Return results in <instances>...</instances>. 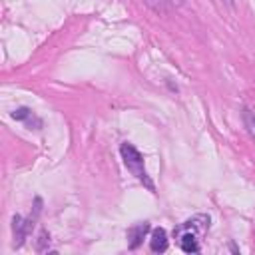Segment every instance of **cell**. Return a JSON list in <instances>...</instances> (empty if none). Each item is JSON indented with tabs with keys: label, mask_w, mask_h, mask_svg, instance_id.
<instances>
[{
	"label": "cell",
	"mask_w": 255,
	"mask_h": 255,
	"mask_svg": "<svg viewBox=\"0 0 255 255\" xmlns=\"http://www.w3.org/2000/svg\"><path fill=\"white\" fill-rule=\"evenodd\" d=\"M211 217L205 213H197L183 223H179L173 229V237L177 239V245L183 253H199L201 251V237L209 231Z\"/></svg>",
	"instance_id": "obj_1"
},
{
	"label": "cell",
	"mask_w": 255,
	"mask_h": 255,
	"mask_svg": "<svg viewBox=\"0 0 255 255\" xmlns=\"http://www.w3.org/2000/svg\"><path fill=\"white\" fill-rule=\"evenodd\" d=\"M120 153H122V159H124L126 167H128V169L137 177V181H141L149 191H153L155 187H153V181L149 179V175H147V171H145L143 155L139 153V149H137L135 145H131V143L124 141V143L120 145Z\"/></svg>",
	"instance_id": "obj_2"
},
{
	"label": "cell",
	"mask_w": 255,
	"mask_h": 255,
	"mask_svg": "<svg viewBox=\"0 0 255 255\" xmlns=\"http://www.w3.org/2000/svg\"><path fill=\"white\" fill-rule=\"evenodd\" d=\"M34 227V219H24L22 215L12 217V237H14V247H22L26 237L30 235Z\"/></svg>",
	"instance_id": "obj_3"
},
{
	"label": "cell",
	"mask_w": 255,
	"mask_h": 255,
	"mask_svg": "<svg viewBox=\"0 0 255 255\" xmlns=\"http://www.w3.org/2000/svg\"><path fill=\"white\" fill-rule=\"evenodd\" d=\"M12 118H14L16 122H24V124L28 126V129H40V128H42V120L36 118L34 112H32L30 108H26V106L14 110V112H12Z\"/></svg>",
	"instance_id": "obj_4"
},
{
	"label": "cell",
	"mask_w": 255,
	"mask_h": 255,
	"mask_svg": "<svg viewBox=\"0 0 255 255\" xmlns=\"http://www.w3.org/2000/svg\"><path fill=\"white\" fill-rule=\"evenodd\" d=\"M149 223L147 221H143V223H135L133 227H129L128 229V239H129V249H137L141 243H143V239H145V235L149 233Z\"/></svg>",
	"instance_id": "obj_5"
},
{
	"label": "cell",
	"mask_w": 255,
	"mask_h": 255,
	"mask_svg": "<svg viewBox=\"0 0 255 255\" xmlns=\"http://www.w3.org/2000/svg\"><path fill=\"white\" fill-rule=\"evenodd\" d=\"M167 233H165V229H161V227H155V229H151V237H149V249L153 251V253H163L165 249H167Z\"/></svg>",
	"instance_id": "obj_6"
},
{
	"label": "cell",
	"mask_w": 255,
	"mask_h": 255,
	"mask_svg": "<svg viewBox=\"0 0 255 255\" xmlns=\"http://www.w3.org/2000/svg\"><path fill=\"white\" fill-rule=\"evenodd\" d=\"M243 124H245V128H247V133L251 135V139L255 141V112H251V110H243Z\"/></svg>",
	"instance_id": "obj_7"
},
{
	"label": "cell",
	"mask_w": 255,
	"mask_h": 255,
	"mask_svg": "<svg viewBox=\"0 0 255 255\" xmlns=\"http://www.w3.org/2000/svg\"><path fill=\"white\" fill-rule=\"evenodd\" d=\"M153 12L157 14H165L167 12V0H143Z\"/></svg>",
	"instance_id": "obj_8"
},
{
	"label": "cell",
	"mask_w": 255,
	"mask_h": 255,
	"mask_svg": "<svg viewBox=\"0 0 255 255\" xmlns=\"http://www.w3.org/2000/svg\"><path fill=\"white\" fill-rule=\"evenodd\" d=\"M46 243H50V235H48V231L46 229H42L40 231V235H38V243H36V249L42 253V251H48V247H44Z\"/></svg>",
	"instance_id": "obj_9"
}]
</instances>
